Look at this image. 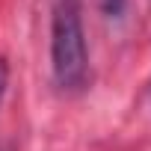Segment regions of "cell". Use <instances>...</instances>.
Returning <instances> with one entry per match:
<instances>
[{
	"instance_id": "obj_1",
	"label": "cell",
	"mask_w": 151,
	"mask_h": 151,
	"mask_svg": "<svg viewBox=\"0 0 151 151\" xmlns=\"http://www.w3.org/2000/svg\"><path fill=\"white\" fill-rule=\"evenodd\" d=\"M50 62L53 77L62 89H77L86 80V39L80 6L74 0H59L50 24Z\"/></svg>"
},
{
	"instance_id": "obj_2",
	"label": "cell",
	"mask_w": 151,
	"mask_h": 151,
	"mask_svg": "<svg viewBox=\"0 0 151 151\" xmlns=\"http://www.w3.org/2000/svg\"><path fill=\"white\" fill-rule=\"evenodd\" d=\"M3 89H6V65L0 62V98H3Z\"/></svg>"
}]
</instances>
